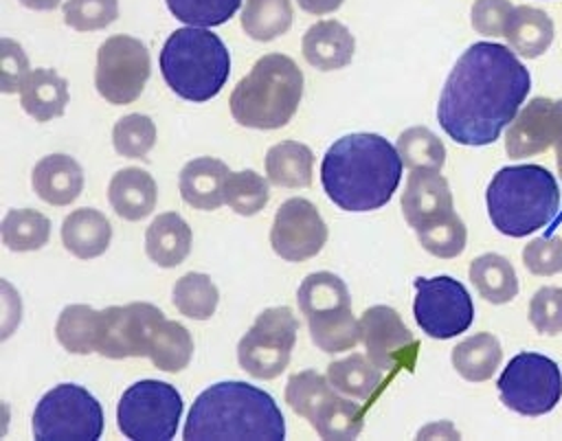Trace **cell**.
Returning <instances> with one entry per match:
<instances>
[{
    "label": "cell",
    "mask_w": 562,
    "mask_h": 441,
    "mask_svg": "<svg viewBox=\"0 0 562 441\" xmlns=\"http://www.w3.org/2000/svg\"><path fill=\"white\" fill-rule=\"evenodd\" d=\"M314 154L299 140H281L266 154V176L272 184L285 189H305L312 184Z\"/></svg>",
    "instance_id": "cell-29"
},
{
    "label": "cell",
    "mask_w": 562,
    "mask_h": 441,
    "mask_svg": "<svg viewBox=\"0 0 562 441\" xmlns=\"http://www.w3.org/2000/svg\"><path fill=\"white\" fill-rule=\"evenodd\" d=\"M553 99L533 97L509 123L505 151L509 158H531L551 147Z\"/></svg>",
    "instance_id": "cell-18"
},
{
    "label": "cell",
    "mask_w": 562,
    "mask_h": 441,
    "mask_svg": "<svg viewBox=\"0 0 562 441\" xmlns=\"http://www.w3.org/2000/svg\"><path fill=\"white\" fill-rule=\"evenodd\" d=\"M312 342L325 353L353 349L360 342V320L351 312V296L334 272L307 274L296 292Z\"/></svg>",
    "instance_id": "cell-7"
},
{
    "label": "cell",
    "mask_w": 562,
    "mask_h": 441,
    "mask_svg": "<svg viewBox=\"0 0 562 441\" xmlns=\"http://www.w3.org/2000/svg\"><path fill=\"white\" fill-rule=\"evenodd\" d=\"M169 13L189 26H220L235 15L241 0H165Z\"/></svg>",
    "instance_id": "cell-40"
},
{
    "label": "cell",
    "mask_w": 562,
    "mask_h": 441,
    "mask_svg": "<svg viewBox=\"0 0 562 441\" xmlns=\"http://www.w3.org/2000/svg\"><path fill=\"white\" fill-rule=\"evenodd\" d=\"M514 4L509 0H474L472 29L487 37L505 35Z\"/></svg>",
    "instance_id": "cell-46"
},
{
    "label": "cell",
    "mask_w": 562,
    "mask_h": 441,
    "mask_svg": "<svg viewBox=\"0 0 562 441\" xmlns=\"http://www.w3.org/2000/svg\"><path fill=\"white\" fill-rule=\"evenodd\" d=\"M149 72V50L132 35H112L97 50L94 88L114 105L136 101L145 90Z\"/></svg>",
    "instance_id": "cell-12"
},
{
    "label": "cell",
    "mask_w": 562,
    "mask_h": 441,
    "mask_svg": "<svg viewBox=\"0 0 562 441\" xmlns=\"http://www.w3.org/2000/svg\"><path fill=\"white\" fill-rule=\"evenodd\" d=\"M397 154L411 171L415 169H432L441 171L446 162V147L443 143L428 129V127H408L397 138Z\"/></svg>",
    "instance_id": "cell-37"
},
{
    "label": "cell",
    "mask_w": 562,
    "mask_h": 441,
    "mask_svg": "<svg viewBox=\"0 0 562 441\" xmlns=\"http://www.w3.org/2000/svg\"><path fill=\"white\" fill-rule=\"evenodd\" d=\"M551 147H555V162H558V173H560V180H562V101H553Z\"/></svg>",
    "instance_id": "cell-47"
},
{
    "label": "cell",
    "mask_w": 562,
    "mask_h": 441,
    "mask_svg": "<svg viewBox=\"0 0 562 441\" xmlns=\"http://www.w3.org/2000/svg\"><path fill=\"white\" fill-rule=\"evenodd\" d=\"M64 22L75 31H101L119 18V0H66Z\"/></svg>",
    "instance_id": "cell-41"
},
{
    "label": "cell",
    "mask_w": 562,
    "mask_h": 441,
    "mask_svg": "<svg viewBox=\"0 0 562 441\" xmlns=\"http://www.w3.org/2000/svg\"><path fill=\"white\" fill-rule=\"evenodd\" d=\"M193 233L176 211L160 213L145 230V252L158 268H176L191 252Z\"/></svg>",
    "instance_id": "cell-25"
},
{
    "label": "cell",
    "mask_w": 562,
    "mask_h": 441,
    "mask_svg": "<svg viewBox=\"0 0 562 441\" xmlns=\"http://www.w3.org/2000/svg\"><path fill=\"white\" fill-rule=\"evenodd\" d=\"M99 323H101V309H94L90 305H68L61 309L55 323V338L66 351L75 355L94 353L97 338H99Z\"/></svg>",
    "instance_id": "cell-32"
},
{
    "label": "cell",
    "mask_w": 562,
    "mask_h": 441,
    "mask_svg": "<svg viewBox=\"0 0 562 441\" xmlns=\"http://www.w3.org/2000/svg\"><path fill=\"white\" fill-rule=\"evenodd\" d=\"M496 388L503 406L509 410L540 417L551 412L562 399V371L549 355L522 351L507 362Z\"/></svg>",
    "instance_id": "cell-10"
},
{
    "label": "cell",
    "mask_w": 562,
    "mask_h": 441,
    "mask_svg": "<svg viewBox=\"0 0 562 441\" xmlns=\"http://www.w3.org/2000/svg\"><path fill=\"white\" fill-rule=\"evenodd\" d=\"M20 105L40 123L53 121L66 112L68 81L53 68H35L20 88Z\"/></svg>",
    "instance_id": "cell-26"
},
{
    "label": "cell",
    "mask_w": 562,
    "mask_h": 441,
    "mask_svg": "<svg viewBox=\"0 0 562 441\" xmlns=\"http://www.w3.org/2000/svg\"><path fill=\"white\" fill-rule=\"evenodd\" d=\"M402 158L384 136L358 132L338 138L323 156L321 182L342 211L367 213L384 206L400 180Z\"/></svg>",
    "instance_id": "cell-2"
},
{
    "label": "cell",
    "mask_w": 562,
    "mask_h": 441,
    "mask_svg": "<svg viewBox=\"0 0 562 441\" xmlns=\"http://www.w3.org/2000/svg\"><path fill=\"white\" fill-rule=\"evenodd\" d=\"M33 437L40 441H94L103 432V410L79 384H57L33 410Z\"/></svg>",
    "instance_id": "cell-9"
},
{
    "label": "cell",
    "mask_w": 562,
    "mask_h": 441,
    "mask_svg": "<svg viewBox=\"0 0 562 441\" xmlns=\"http://www.w3.org/2000/svg\"><path fill=\"white\" fill-rule=\"evenodd\" d=\"M522 263L536 276L562 272V237H536L522 248Z\"/></svg>",
    "instance_id": "cell-44"
},
{
    "label": "cell",
    "mask_w": 562,
    "mask_h": 441,
    "mask_svg": "<svg viewBox=\"0 0 562 441\" xmlns=\"http://www.w3.org/2000/svg\"><path fill=\"white\" fill-rule=\"evenodd\" d=\"M413 314L428 338L448 340L463 333L474 320V303L465 285L452 276H417Z\"/></svg>",
    "instance_id": "cell-13"
},
{
    "label": "cell",
    "mask_w": 562,
    "mask_h": 441,
    "mask_svg": "<svg viewBox=\"0 0 562 441\" xmlns=\"http://www.w3.org/2000/svg\"><path fill=\"white\" fill-rule=\"evenodd\" d=\"M503 37L509 42L514 53L536 59L544 55L553 42V20L542 9L527 4L514 7Z\"/></svg>",
    "instance_id": "cell-27"
},
{
    "label": "cell",
    "mask_w": 562,
    "mask_h": 441,
    "mask_svg": "<svg viewBox=\"0 0 562 441\" xmlns=\"http://www.w3.org/2000/svg\"><path fill=\"white\" fill-rule=\"evenodd\" d=\"M468 276L481 298L492 305H505L518 294V276L509 259L496 252H485L470 263Z\"/></svg>",
    "instance_id": "cell-30"
},
{
    "label": "cell",
    "mask_w": 562,
    "mask_h": 441,
    "mask_svg": "<svg viewBox=\"0 0 562 441\" xmlns=\"http://www.w3.org/2000/svg\"><path fill=\"white\" fill-rule=\"evenodd\" d=\"M182 437L187 441H281L285 437V419L266 391L237 380L217 382L195 397Z\"/></svg>",
    "instance_id": "cell-3"
},
{
    "label": "cell",
    "mask_w": 562,
    "mask_h": 441,
    "mask_svg": "<svg viewBox=\"0 0 562 441\" xmlns=\"http://www.w3.org/2000/svg\"><path fill=\"white\" fill-rule=\"evenodd\" d=\"M296 2L305 13H312V15L331 13L342 4V0H296Z\"/></svg>",
    "instance_id": "cell-48"
},
{
    "label": "cell",
    "mask_w": 562,
    "mask_h": 441,
    "mask_svg": "<svg viewBox=\"0 0 562 441\" xmlns=\"http://www.w3.org/2000/svg\"><path fill=\"white\" fill-rule=\"evenodd\" d=\"M415 235H417V241L422 244V248L439 259L459 257L463 252L465 239H468L465 224L459 215H454L448 222H441L428 230H419Z\"/></svg>",
    "instance_id": "cell-42"
},
{
    "label": "cell",
    "mask_w": 562,
    "mask_h": 441,
    "mask_svg": "<svg viewBox=\"0 0 562 441\" xmlns=\"http://www.w3.org/2000/svg\"><path fill=\"white\" fill-rule=\"evenodd\" d=\"M112 241V224L97 208H75L61 222V244L77 259L101 257Z\"/></svg>",
    "instance_id": "cell-24"
},
{
    "label": "cell",
    "mask_w": 562,
    "mask_h": 441,
    "mask_svg": "<svg viewBox=\"0 0 562 441\" xmlns=\"http://www.w3.org/2000/svg\"><path fill=\"white\" fill-rule=\"evenodd\" d=\"M31 186L46 204L68 206L83 191V169L68 154H48L33 167Z\"/></svg>",
    "instance_id": "cell-19"
},
{
    "label": "cell",
    "mask_w": 562,
    "mask_h": 441,
    "mask_svg": "<svg viewBox=\"0 0 562 441\" xmlns=\"http://www.w3.org/2000/svg\"><path fill=\"white\" fill-rule=\"evenodd\" d=\"M303 57L318 70H340L353 59L356 39L338 20H321L312 24L301 44Z\"/></svg>",
    "instance_id": "cell-22"
},
{
    "label": "cell",
    "mask_w": 562,
    "mask_h": 441,
    "mask_svg": "<svg viewBox=\"0 0 562 441\" xmlns=\"http://www.w3.org/2000/svg\"><path fill=\"white\" fill-rule=\"evenodd\" d=\"M452 366L468 382H485L490 380L503 360L501 342L494 333L481 331L468 336L452 349Z\"/></svg>",
    "instance_id": "cell-31"
},
{
    "label": "cell",
    "mask_w": 562,
    "mask_h": 441,
    "mask_svg": "<svg viewBox=\"0 0 562 441\" xmlns=\"http://www.w3.org/2000/svg\"><path fill=\"white\" fill-rule=\"evenodd\" d=\"M292 26L290 0H246L241 29L255 42H270Z\"/></svg>",
    "instance_id": "cell-35"
},
{
    "label": "cell",
    "mask_w": 562,
    "mask_h": 441,
    "mask_svg": "<svg viewBox=\"0 0 562 441\" xmlns=\"http://www.w3.org/2000/svg\"><path fill=\"white\" fill-rule=\"evenodd\" d=\"M327 380L338 393L347 397L364 399L369 404L384 388V371L378 369L369 360V355H362V353H351L342 360L331 362L327 366Z\"/></svg>",
    "instance_id": "cell-28"
},
{
    "label": "cell",
    "mask_w": 562,
    "mask_h": 441,
    "mask_svg": "<svg viewBox=\"0 0 562 441\" xmlns=\"http://www.w3.org/2000/svg\"><path fill=\"white\" fill-rule=\"evenodd\" d=\"M402 213L415 233L454 217L457 211L448 180L432 169L411 171L402 193Z\"/></svg>",
    "instance_id": "cell-17"
},
{
    "label": "cell",
    "mask_w": 562,
    "mask_h": 441,
    "mask_svg": "<svg viewBox=\"0 0 562 441\" xmlns=\"http://www.w3.org/2000/svg\"><path fill=\"white\" fill-rule=\"evenodd\" d=\"M299 320L288 305L263 309L237 342V362L255 380H274L290 364Z\"/></svg>",
    "instance_id": "cell-11"
},
{
    "label": "cell",
    "mask_w": 562,
    "mask_h": 441,
    "mask_svg": "<svg viewBox=\"0 0 562 441\" xmlns=\"http://www.w3.org/2000/svg\"><path fill=\"white\" fill-rule=\"evenodd\" d=\"M171 301L182 316L191 320H209L217 309L220 292L209 274L187 272L173 283Z\"/></svg>",
    "instance_id": "cell-36"
},
{
    "label": "cell",
    "mask_w": 562,
    "mask_h": 441,
    "mask_svg": "<svg viewBox=\"0 0 562 441\" xmlns=\"http://www.w3.org/2000/svg\"><path fill=\"white\" fill-rule=\"evenodd\" d=\"M485 202L501 235L527 237L558 215L560 186L542 165H509L490 180Z\"/></svg>",
    "instance_id": "cell-4"
},
{
    "label": "cell",
    "mask_w": 562,
    "mask_h": 441,
    "mask_svg": "<svg viewBox=\"0 0 562 441\" xmlns=\"http://www.w3.org/2000/svg\"><path fill=\"white\" fill-rule=\"evenodd\" d=\"M2 244L13 252L40 250L48 244L50 219L35 208H11L0 224Z\"/></svg>",
    "instance_id": "cell-33"
},
{
    "label": "cell",
    "mask_w": 562,
    "mask_h": 441,
    "mask_svg": "<svg viewBox=\"0 0 562 441\" xmlns=\"http://www.w3.org/2000/svg\"><path fill=\"white\" fill-rule=\"evenodd\" d=\"M360 340L369 360L389 377L397 371H415L419 342L389 305H373L360 316Z\"/></svg>",
    "instance_id": "cell-14"
},
{
    "label": "cell",
    "mask_w": 562,
    "mask_h": 441,
    "mask_svg": "<svg viewBox=\"0 0 562 441\" xmlns=\"http://www.w3.org/2000/svg\"><path fill=\"white\" fill-rule=\"evenodd\" d=\"M327 241V224L318 208L305 197L285 200L270 228V246L285 261L316 257Z\"/></svg>",
    "instance_id": "cell-16"
},
{
    "label": "cell",
    "mask_w": 562,
    "mask_h": 441,
    "mask_svg": "<svg viewBox=\"0 0 562 441\" xmlns=\"http://www.w3.org/2000/svg\"><path fill=\"white\" fill-rule=\"evenodd\" d=\"M31 66L24 48L11 37L0 39V88L4 94H13L22 88Z\"/></svg>",
    "instance_id": "cell-45"
},
{
    "label": "cell",
    "mask_w": 562,
    "mask_h": 441,
    "mask_svg": "<svg viewBox=\"0 0 562 441\" xmlns=\"http://www.w3.org/2000/svg\"><path fill=\"white\" fill-rule=\"evenodd\" d=\"M165 314L151 303H127L101 309L97 353L110 360L143 358Z\"/></svg>",
    "instance_id": "cell-15"
},
{
    "label": "cell",
    "mask_w": 562,
    "mask_h": 441,
    "mask_svg": "<svg viewBox=\"0 0 562 441\" xmlns=\"http://www.w3.org/2000/svg\"><path fill=\"white\" fill-rule=\"evenodd\" d=\"M182 417V397L160 380H140L125 388L116 408L123 437L134 441H169Z\"/></svg>",
    "instance_id": "cell-8"
},
{
    "label": "cell",
    "mask_w": 562,
    "mask_h": 441,
    "mask_svg": "<svg viewBox=\"0 0 562 441\" xmlns=\"http://www.w3.org/2000/svg\"><path fill=\"white\" fill-rule=\"evenodd\" d=\"M147 355L156 369L178 373L191 362L193 338L184 325L165 318L151 336Z\"/></svg>",
    "instance_id": "cell-34"
},
{
    "label": "cell",
    "mask_w": 562,
    "mask_h": 441,
    "mask_svg": "<svg viewBox=\"0 0 562 441\" xmlns=\"http://www.w3.org/2000/svg\"><path fill=\"white\" fill-rule=\"evenodd\" d=\"M228 167L220 158L200 156L189 160L180 169L178 186L182 200L198 211H215L224 200V184L228 178Z\"/></svg>",
    "instance_id": "cell-21"
},
{
    "label": "cell",
    "mask_w": 562,
    "mask_h": 441,
    "mask_svg": "<svg viewBox=\"0 0 562 441\" xmlns=\"http://www.w3.org/2000/svg\"><path fill=\"white\" fill-rule=\"evenodd\" d=\"M165 83L184 101L204 103L220 94L231 75V53L209 29H176L160 50Z\"/></svg>",
    "instance_id": "cell-6"
},
{
    "label": "cell",
    "mask_w": 562,
    "mask_h": 441,
    "mask_svg": "<svg viewBox=\"0 0 562 441\" xmlns=\"http://www.w3.org/2000/svg\"><path fill=\"white\" fill-rule=\"evenodd\" d=\"M112 145L123 158H145L156 145V123L147 114H125L114 123Z\"/></svg>",
    "instance_id": "cell-39"
},
{
    "label": "cell",
    "mask_w": 562,
    "mask_h": 441,
    "mask_svg": "<svg viewBox=\"0 0 562 441\" xmlns=\"http://www.w3.org/2000/svg\"><path fill=\"white\" fill-rule=\"evenodd\" d=\"M529 320L542 336L562 333V287H540L529 301Z\"/></svg>",
    "instance_id": "cell-43"
},
{
    "label": "cell",
    "mask_w": 562,
    "mask_h": 441,
    "mask_svg": "<svg viewBox=\"0 0 562 441\" xmlns=\"http://www.w3.org/2000/svg\"><path fill=\"white\" fill-rule=\"evenodd\" d=\"M112 211L127 222H138L151 215L158 200V186L149 171L140 167L119 169L108 186Z\"/></svg>",
    "instance_id": "cell-23"
},
{
    "label": "cell",
    "mask_w": 562,
    "mask_h": 441,
    "mask_svg": "<svg viewBox=\"0 0 562 441\" xmlns=\"http://www.w3.org/2000/svg\"><path fill=\"white\" fill-rule=\"evenodd\" d=\"M531 90L529 70L503 44L476 42L452 66L437 105L441 129L459 145H492Z\"/></svg>",
    "instance_id": "cell-1"
},
{
    "label": "cell",
    "mask_w": 562,
    "mask_h": 441,
    "mask_svg": "<svg viewBox=\"0 0 562 441\" xmlns=\"http://www.w3.org/2000/svg\"><path fill=\"white\" fill-rule=\"evenodd\" d=\"M18 2L33 11H53L61 0H18Z\"/></svg>",
    "instance_id": "cell-49"
},
{
    "label": "cell",
    "mask_w": 562,
    "mask_h": 441,
    "mask_svg": "<svg viewBox=\"0 0 562 441\" xmlns=\"http://www.w3.org/2000/svg\"><path fill=\"white\" fill-rule=\"evenodd\" d=\"M369 406H360L347 397H340L338 391L329 384L316 402L310 406L305 419L323 439H356L364 426V410Z\"/></svg>",
    "instance_id": "cell-20"
},
{
    "label": "cell",
    "mask_w": 562,
    "mask_h": 441,
    "mask_svg": "<svg viewBox=\"0 0 562 441\" xmlns=\"http://www.w3.org/2000/svg\"><path fill=\"white\" fill-rule=\"evenodd\" d=\"M303 97V72L281 53L259 57L231 92V114L241 127L279 129L296 114Z\"/></svg>",
    "instance_id": "cell-5"
},
{
    "label": "cell",
    "mask_w": 562,
    "mask_h": 441,
    "mask_svg": "<svg viewBox=\"0 0 562 441\" xmlns=\"http://www.w3.org/2000/svg\"><path fill=\"white\" fill-rule=\"evenodd\" d=\"M224 200L237 215L252 217L268 204L270 189L266 178L255 169L231 171L224 184Z\"/></svg>",
    "instance_id": "cell-38"
}]
</instances>
